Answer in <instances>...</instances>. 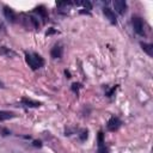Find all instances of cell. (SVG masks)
<instances>
[{
  "label": "cell",
  "mask_w": 153,
  "mask_h": 153,
  "mask_svg": "<svg viewBox=\"0 0 153 153\" xmlns=\"http://www.w3.org/2000/svg\"><path fill=\"white\" fill-rule=\"evenodd\" d=\"M121 124H122L121 120H120L118 117H116V116H112V117L108 121L106 128H108V130H110V131H116V130L121 127Z\"/></svg>",
  "instance_id": "cell-3"
},
{
  "label": "cell",
  "mask_w": 153,
  "mask_h": 153,
  "mask_svg": "<svg viewBox=\"0 0 153 153\" xmlns=\"http://www.w3.org/2000/svg\"><path fill=\"white\" fill-rule=\"evenodd\" d=\"M25 61L29 65V67H31L32 71H36V69L43 67V65H44L43 57L36 53H26L25 54Z\"/></svg>",
  "instance_id": "cell-1"
},
{
  "label": "cell",
  "mask_w": 153,
  "mask_h": 153,
  "mask_svg": "<svg viewBox=\"0 0 153 153\" xmlns=\"http://www.w3.org/2000/svg\"><path fill=\"white\" fill-rule=\"evenodd\" d=\"M76 5H82L85 8H87L88 11L92 8V5H91V2L90 1H81V2H76Z\"/></svg>",
  "instance_id": "cell-14"
},
{
  "label": "cell",
  "mask_w": 153,
  "mask_h": 153,
  "mask_svg": "<svg viewBox=\"0 0 153 153\" xmlns=\"http://www.w3.org/2000/svg\"><path fill=\"white\" fill-rule=\"evenodd\" d=\"M0 55H2V56H8V57H14L17 54H16L12 49H10V48H7V47H0Z\"/></svg>",
  "instance_id": "cell-10"
},
{
  "label": "cell",
  "mask_w": 153,
  "mask_h": 153,
  "mask_svg": "<svg viewBox=\"0 0 153 153\" xmlns=\"http://www.w3.org/2000/svg\"><path fill=\"white\" fill-rule=\"evenodd\" d=\"M0 87H4V84H2V81H0Z\"/></svg>",
  "instance_id": "cell-18"
},
{
  "label": "cell",
  "mask_w": 153,
  "mask_h": 153,
  "mask_svg": "<svg viewBox=\"0 0 153 153\" xmlns=\"http://www.w3.org/2000/svg\"><path fill=\"white\" fill-rule=\"evenodd\" d=\"M103 13H104V16L110 20L111 24H116V23H117V18H116L115 12H114L112 10H110L109 7H104V8H103Z\"/></svg>",
  "instance_id": "cell-6"
},
{
  "label": "cell",
  "mask_w": 153,
  "mask_h": 153,
  "mask_svg": "<svg viewBox=\"0 0 153 153\" xmlns=\"http://www.w3.org/2000/svg\"><path fill=\"white\" fill-rule=\"evenodd\" d=\"M16 115L11 111H5V110H0V122L6 121V120H11Z\"/></svg>",
  "instance_id": "cell-11"
},
{
  "label": "cell",
  "mask_w": 153,
  "mask_h": 153,
  "mask_svg": "<svg viewBox=\"0 0 153 153\" xmlns=\"http://www.w3.org/2000/svg\"><path fill=\"white\" fill-rule=\"evenodd\" d=\"M79 87H80V84H76V82H74V84L72 85V90H73L74 92H78Z\"/></svg>",
  "instance_id": "cell-15"
},
{
  "label": "cell",
  "mask_w": 153,
  "mask_h": 153,
  "mask_svg": "<svg viewBox=\"0 0 153 153\" xmlns=\"http://www.w3.org/2000/svg\"><path fill=\"white\" fill-rule=\"evenodd\" d=\"M4 14H5L6 19H8L11 23H14L16 19H17V16H16V13L13 12V10H11V8L7 7V6L4 7Z\"/></svg>",
  "instance_id": "cell-8"
},
{
  "label": "cell",
  "mask_w": 153,
  "mask_h": 153,
  "mask_svg": "<svg viewBox=\"0 0 153 153\" xmlns=\"http://www.w3.org/2000/svg\"><path fill=\"white\" fill-rule=\"evenodd\" d=\"M33 146H35V147H42V142L35 140V141H33Z\"/></svg>",
  "instance_id": "cell-16"
},
{
  "label": "cell",
  "mask_w": 153,
  "mask_h": 153,
  "mask_svg": "<svg viewBox=\"0 0 153 153\" xmlns=\"http://www.w3.org/2000/svg\"><path fill=\"white\" fill-rule=\"evenodd\" d=\"M0 133H2V135H8V134H10V130L1 128V129H0Z\"/></svg>",
  "instance_id": "cell-17"
},
{
  "label": "cell",
  "mask_w": 153,
  "mask_h": 153,
  "mask_svg": "<svg viewBox=\"0 0 153 153\" xmlns=\"http://www.w3.org/2000/svg\"><path fill=\"white\" fill-rule=\"evenodd\" d=\"M112 5H114L115 11L118 14H124L126 13V11H127V4H126V1H123V0H115L112 2Z\"/></svg>",
  "instance_id": "cell-4"
},
{
  "label": "cell",
  "mask_w": 153,
  "mask_h": 153,
  "mask_svg": "<svg viewBox=\"0 0 153 153\" xmlns=\"http://www.w3.org/2000/svg\"><path fill=\"white\" fill-rule=\"evenodd\" d=\"M131 24H133L134 31H135L137 35H141V36L145 35V32H143V23H142V19H141L140 17H133Z\"/></svg>",
  "instance_id": "cell-2"
},
{
  "label": "cell",
  "mask_w": 153,
  "mask_h": 153,
  "mask_svg": "<svg viewBox=\"0 0 153 153\" xmlns=\"http://www.w3.org/2000/svg\"><path fill=\"white\" fill-rule=\"evenodd\" d=\"M62 54H63V48L61 44H55L50 51V55L53 59H61Z\"/></svg>",
  "instance_id": "cell-5"
},
{
  "label": "cell",
  "mask_w": 153,
  "mask_h": 153,
  "mask_svg": "<svg viewBox=\"0 0 153 153\" xmlns=\"http://www.w3.org/2000/svg\"><path fill=\"white\" fill-rule=\"evenodd\" d=\"M98 153H109V149L104 143L103 133L102 131L98 133Z\"/></svg>",
  "instance_id": "cell-7"
},
{
  "label": "cell",
  "mask_w": 153,
  "mask_h": 153,
  "mask_svg": "<svg viewBox=\"0 0 153 153\" xmlns=\"http://www.w3.org/2000/svg\"><path fill=\"white\" fill-rule=\"evenodd\" d=\"M87 136H88V131H87V129H81L80 133H79V139H80L81 141H85V140L87 139Z\"/></svg>",
  "instance_id": "cell-13"
},
{
  "label": "cell",
  "mask_w": 153,
  "mask_h": 153,
  "mask_svg": "<svg viewBox=\"0 0 153 153\" xmlns=\"http://www.w3.org/2000/svg\"><path fill=\"white\" fill-rule=\"evenodd\" d=\"M22 103H23V105H25V106H27V108H38L39 105H41V103L39 102H36V100H32V99H30V98H22Z\"/></svg>",
  "instance_id": "cell-9"
},
{
  "label": "cell",
  "mask_w": 153,
  "mask_h": 153,
  "mask_svg": "<svg viewBox=\"0 0 153 153\" xmlns=\"http://www.w3.org/2000/svg\"><path fill=\"white\" fill-rule=\"evenodd\" d=\"M141 47H142V50L147 53V55L153 56V45L151 43H141Z\"/></svg>",
  "instance_id": "cell-12"
}]
</instances>
